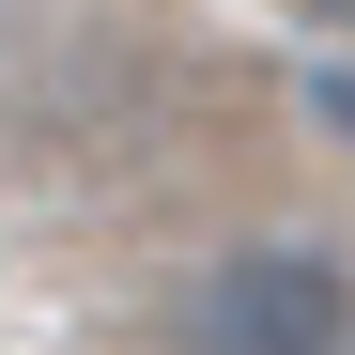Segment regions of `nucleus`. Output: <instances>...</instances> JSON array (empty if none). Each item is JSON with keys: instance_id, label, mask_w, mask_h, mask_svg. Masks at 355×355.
I'll return each instance as SVG.
<instances>
[{"instance_id": "f257e3e1", "label": "nucleus", "mask_w": 355, "mask_h": 355, "mask_svg": "<svg viewBox=\"0 0 355 355\" xmlns=\"http://www.w3.org/2000/svg\"><path fill=\"white\" fill-rule=\"evenodd\" d=\"M170 355H355V263L324 232H232L170 278Z\"/></svg>"}, {"instance_id": "f03ea898", "label": "nucleus", "mask_w": 355, "mask_h": 355, "mask_svg": "<svg viewBox=\"0 0 355 355\" xmlns=\"http://www.w3.org/2000/svg\"><path fill=\"white\" fill-rule=\"evenodd\" d=\"M293 16H309V31H340V46H355V0H293Z\"/></svg>"}]
</instances>
